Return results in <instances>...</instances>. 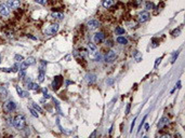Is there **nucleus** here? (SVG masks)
Segmentation results:
<instances>
[{"label": "nucleus", "mask_w": 185, "mask_h": 138, "mask_svg": "<svg viewBox=\"0 0 185 138\" xmlns=\"http://www.w3.org/2000/svg\"><path fill=\"white\" fill-rule=\"evenodd\" d=\"M13 125L17 129H23L24 127H25L26 121H25V118H24V116H20L18 114V116L15 117L14 120H13Z\"/></svg>", "instance_id": "f257e3e1"}, {"label": "nucleus", "mask_w": 185, "mask_h": 138, "mask_svg": "<svg viewBox=\"0 0 185 138\" xmlns=\"http://www.w3.org/2000/svg\"><path fill=\"white\" fill-rule=\"evenodd\" d=\"M34 64H36V59H35V57H33V56H30V57H27L25 60H23V62L21 63L20 69L26 70V68L28 66H31V65H34Z\"/></svg>", "instance_id": "f03ea898"}, {"label": "nucleus", "mask_w": 185, "mask_h": 138, "mask_svg": "<svg viewBox=\"0 0 185 138\" xmlns=\"http://www.w3.org/2000/svg\"><path fill=\"white\" fill-rule=\"evenodd\" d=\"M15 108H16V104H15L14 101H12V100H9L5 104V106H3V110L7 111V112H12Z\"/></svg>", "instance_id": "7ed1b4c3"}, {"label": "nucleus", "mask_w": 185, "mask_h": 138, "mask_svg": "<svg viewBox=\"0 0 185 138\" xmlns=\"http://www.w3.org/2000/svg\"><path fill=\"white\" fill-rule=\"evenodd\" d=\"M117 58V53L115 51H109L107 53V55L105 56V62L106 63H113L114 60H116Z\"/></svg>", "instance_id": "20e7f679"}, {"label": "nucleus", "mask_w": 185, "mask_h": 138, "mask_svg": "<svg viewBox=\"0 0 185 138\" xmlns=\"http://www.w3.org/2000/svg\"><path fill=\"white\" fill-rule=\"evenodd\" d=\"M58 30H59V24H52V25H50L46 29V34L51 36V35H54Z\"/></svg>", "instance_id": "39448f33"}, {"label": "nucleus", "mask_w": 185, "mask_h": 138, "mask_svg": "<svg viewBox=\"0 0 185 138\" xmlns=\"http://www.w3.org/2000/svg\"><path fill=\"white\" fill-rule=\"evenodd\" d=\"M62 81H63V79H62V77H61V76L55 77V79H54V81H53V83H52V87H53V90H58V88H59L60 86H61Z\"/></svg>", "instance_id": "423d86ee"}, {"label": "nucleus", "mask_w": 185, "mask_h": 138, "mask_svg": "<svg viewBox=\"0 0 185 138\" xmlns=\"http://www.w3.org/2000/svg\"><path fill=\"white\" fill-rule=\"evenodd\" d=\"M87 25H88V28H89L90 30H93V29H96V28L100 26V22L96 21V19H90Z\"/></svg>", "instance_id": "0eeeda50"}, {"label": "nucleus", "mask_w": 185, "mask_h": 138, "mask_svg": "<svg viewBox=\"0 0 185 138\" xmlns=\"http://www.w3.org/2000/svg\"><path fill=\"white\" fill-rule=\"evenodd\" d=\"M0 14H1L2 16H8V15L10 14V9H9V7H8L7 5H5V3L0 5Z\"/></svg>", "instance_id": "6e6552de"}, {"label": "nucleus", "mask_w": 185, "mask_h": 138, "mask_svg": "<svg viewBox=\"0 0 185 138\" xmlns=\"http://www.w3.org/2000/svg\"><path fill=\"white\" fill-rule=\"evenodd\" d=\"M7 6L11 8V9H17L21 6V2H20V0H9L7 3Z\"/></svg>", "instance_id": "1a4fd4ad"}, {"label": "nucleus", "mask_w": 185, "mask_h": 138, "mask_svg": "<svg viewBox=\"0 0 185 138\" xmlns=\"http://www.w3.org/2000/svg\"><path fill=\"white\" fill-rule=\"evenodd\" d=\"M148 18H150V14H148V12H142V13H140L139 16H138V21L140 23H144L148 21Z\"/></svg>", "instance_id": "9d476101"}, {"label": "nucleus", "mask_w": 185, "mask_h": 138, "mask_svg": "<svg viewBox=\"0 0 185 138\" xmlns=\"http://www.w3.org/2000/svg\"><path fill=\"white\" fill-rule=\"evenodd\" d=\"M88 50H89V56L92 58H94V56L96 55V47L94 45L93 43H89V45H88Z\"/></svg>", "instance_id": "9b49d317"}, {"label": "nucleus", "mask_w": 185, "mask_h": 138, "mask_svg": "<svg viewBox=\"0 0 185 138\" xmlns=\"http://www.w3.org/2000/svg\"><path fill=\"white\" fill-rule=\"evenodd\" d=\"M169 123V119L167 117H163V118H161V119H160V121L158 122V128L159 129H161V128H163L164 126H166V125Z\"/></svg>", "instance_id": "f8f14e48"}, {"label": "nucleus", "mask_w": 185, "mask_h": 138, "mask_svg": "<svg viewBox=\"0 0 185 138\" xmlns=\"http://www.w3.org/2000/svg\"><path fill=\"white\" fill-rule=\"evenodd\" d=\"M93 40H94V42H95V43H100V42H102L103 40H104V34H103V32H96V34L94 35Z\"/></svg>", "instance_id": "ddd939ff"}, {"label": "nucleus", "mask_w": 185, "mask_h": 138, "mask_svg": "<svg viewBox=\"0 0 185 138\" xmlns=\"http://www.w3.org/2000/svg\"><path fill=\"white\" fill-rule=\"evenodd\" d=\"M26 86H27L28 90H34V91H37L38 88H39V85H38L37 83L31 82V81H30L29 83H27V84H26Z\"/></svg>", "instance_id": "4468645a"}, {"label": "nucleus", "mask_w": 185, "mask_h": 138, "mask_svg": "<svg viewBox=\"0 0 185 138\" xmlns=\"http://www.w3.org/2000/svg\"><path fill=\"white\" fill-rule=\"evenodd\" d=\"M43 80H45V69L40 68V71L38 75V81L39 82H43Z\"/></svg>", "instance_id": "2eb2a0df"}, {"label": "nucleus", "mask_w": 185, "mask_h": 138, "mask_svg": "<svg viewBox=\"0 0 185 138\" xmlns=\"http://www.w3.org/2000/svg\"><path fill=\"white\" fill-rule=\"evenodd\" d=\"M86 79H87V81H88L89 83H93L94 81H95V75L88 74V75L86 76Z\"/></svg>", "instance_id": "dca6fc26"}, {"label": "nucleus", "mask_w": 185, "mask_h": 138, "mask_svg": "<svg viewBox=\"0 0 185 138\" xmlns=\"http://www.w3.org/2000/svg\"><path fill=\"white\" fill-rule=\"evenodd\" d=\"M16 91H17V93H18L20 97H27V96H28V93H27V92H24L22 88H20V86H16Z\"/></svg>", "instance_id": "f3484780"}, {"label": "nucleus", "mask_w": 185, "mask_h": 138, "mask_svg": "<svg viewBox=\"0 0 185 138\" xmlns=\"http://www.w3.org/2000/svg\"><path fill=\"white\" fill-rule=\"evenodd\" d=\"M113 3H114V2H113V0H103V7L107 8V9L113 6Z\"/></svg>", "instance_id": "a211bd4d"}, {"label": "nucleus", "mask_w": 185, "mask_h": 138, "mask_svg": "<svg viewBox=\"0 0 185 138\" xmlns=\"http://www.w3.org/2000/svg\"><path fill=\"white\" fill-rule=\"evenodd\" d=\"M52 16H53L54 18H58V19H62L64 17V14L61 13V12H54V13H52Z\"/></svg>", "instance_id": "6ab92c4d"}, {"label": "nucleus", "mask_w": 185, "mask_h": 138, "mask_svg": "<svg viewBox=\"0 0 185 138\" xmlns=\"http://www.w3.org/2000/svg\"><path fill=\"white\" fill-rule=\"evenodd\" d=\"M117 42L120 43V44H127L128 40H127V38H124V37H118L117 38Z\"/></svg>", "instance_id": "aec40b11"}, {"label": "nucleus", "mask_w": 185, "mask_h": 138, "mask_svg": "<svg viewBox=\"0 0 185 138\" xmlns=\"http://www.w3.org/2000/svg\"><path fill=\"white\" fill-rule=\"evenodd\" d=\"M14 60H15V62H16V63H22L23 60H24V57H23L22 55H18V54H16V55L14 56Z\"/></svg>", "instance_id": "412c9836"}, {"label": "nucleus", "mask_w": 185, "mask_h": 138, "mask_svg": "<svg viewBox=\"0 0 185 138\" xmlns=\"http://www.w3.org/2000/svg\"><path fill=\"white\" fill-rule=\"evenodd\" d=\"M0 95L3 96V97H6L8 95V91H7L6 87H2V86L0 87Z\"/></svg>", "instance_id": "4be33fe9"}, {"label": "nucleus", "mask_w": 185, "mask_h": 138, "mask_svg": "<svg viewBox=\"0 0 185 138\" xmlns=\"http://www.w3.org/2000/svg\"><path fill=\"white\" fill-rule=\"evenodd\" d=\"M33 107H34V109H35V110H37L38 112H40V113H43V110H42V109L40 108V107H39V106H38V105L36 104V103H33Z\"/></svg>", "instance_id": "5701e85b"}, {"label": "nucleus", "mask_w": 185, "mask_h": 138, "mask_svg": "<svg viewBox=\"0 0 185 138\" xmlns=\"http://www.w3.org/2000/svg\"><path fill=\"white\" fill-rule=\"evenodd\" d=\"M35 2L39 3V5H41V6H46L47 2H48V0H35Z\"/></svg>", "instance_id": "b1692460"}, {"label": "nucleus", "mask_w": 185, "mask_h": 138, "mask_svg": "<svg viewBox=\"0 0 185 138\" xmlns=\"http://www.w3.org/2000/svg\"><path fill=\"white\" fill-rule=\"evenodd\" d=\"M29 111H30V113L33 114L35 118H38V113H37V110H35L34 108H29Z\"/></svg>", "instance_id": "393cba45"}, {"label": "nucleus", "mask_w": 185, "mask_h": 138, "mask_svg": "<svg viewBox=\"0 0 185 138\" xmlns=\"http://www.w3.org/2000/svg\"><path fill=\"white\" fill-rule=\"evenodd\" d=\"M116 34H117V35L124 34V29H122V28H120V27H117V28H116Z\"/></svg>", "instance_id": "a878e982"}, {"label": "nucleus", "mask_w": 185, "mask_h": 138, "mask_svg": "<svg viewBox=\"0 0 185 138\" xmlns=\"http://www.w3.org/2000/svg\"><path fill=\"white\" fill-rule=\"evenodd\" d=\"M26 76V70H23V69H21V71H20V78H24V77Z\"/></svg>", "instance_id": "bb28decb"}, {"label": "nucleus", "mask_w": 185, "mask_h": 138, "mask_svg": "<svg viewBox=\"0 0 185 138\" xmlns=\"http://www.w3.org/2000/svg\"><path fill=\"white\" fill-rule=\"evenodd\" d=\"M153 8H154V5H153V3H151V2H146V9L151 10V9H153Z\"/></svg>", "instance_id": "cd10ccee"}, {"label": "nucleus", "mask_w": 185, "mask_h": 138, "mask_svg": "<svg viewBox=\"0 0 185 138\" xmlns=\"http://www.w3.org/2000/svg\"><path fill=\"white\" fill-rule=\"evenodd\" d=\"M135 59L138 60V62H140V60L142 59V56L140 55V53H139V52H136V53H135Z\"/></svg>", "instance_id": "c85d7f7f"}, {"label": "nucleus", "mask_w": 185, "mask_h": 138, "mask_svg": "<svg viewBox=\"0 0 185 138\" xmlns=\"http://www.w3.org/2000/svg\"><path fill=\"white\" fill-rule=\"evenodd\" d=\"M180 34V30H174L173 31V36H178Z\"/></svg>", "instance_id": "c756f323"}, {"label": "nucleus", "mask_w": 185, "mask_h": 138, "mask_svg": "<svg viewBox=\"0 0 185 138\" xmlns=\"http://www.w3.org/2000/svg\"><path fill=\"white\" fill-rule=\"evenodd\" d=\"M134 124H135V119L133 120V122H132V124H131V129H133V126H134Z\"/></svg>", "instance_id": "7c9ffc66"}, {"label": "nucleus", "mask_w": 185, "mask_h": 138, "mask_svg": "<svg viewBox=\"0 0 185 138\" xmlns=\"http://www.w3.org/2000/svg\"><path fill=\"white\" fill-rule=\"evenodd\" d=\"M129 109H130V105H128V106H127V111H126V113L129 112Z\"/></svg>", "instance_id": "2f4dec72"}, {"label": "nucleus", "mask_w": 185, "mask_h": 138, "mask_svg": "<svg viewBox=\"0 0 185 138\" xmlns=\"http://www.w3.org/2000/svg\"><path fill=\"white\" fill-rule=\"evenodd\" d=\"M0 63H1V56H0Z\"/></svg>", "instance_id": "473e14b6"}]
</instances>
